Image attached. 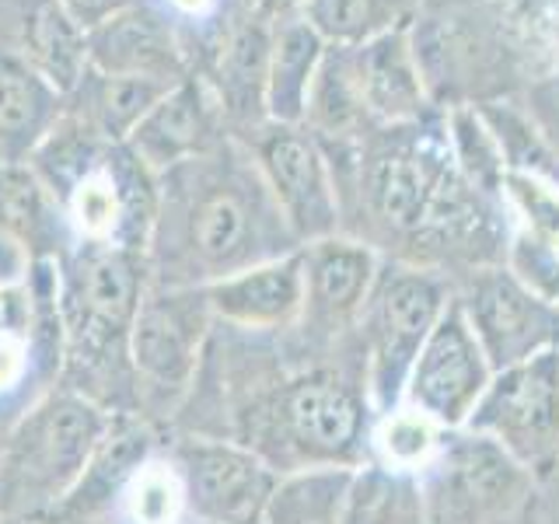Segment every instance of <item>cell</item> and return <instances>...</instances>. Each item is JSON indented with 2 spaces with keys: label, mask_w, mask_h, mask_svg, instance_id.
Returning <instances> with one entry per match:
<instances>
[{
  "label": "cell",
  "mask_w": 559,
  "mask_h": 524,
  "mask_svg": "<svg viewBox=\"0 0 559 524\" xmlns=\"http://www.w3.org/2000/svg\"><path fill=\"white\" fill-rule=\"evenodd\" d=\"M297 249L245 140L224 136L157 175L151 287H210Z\"/></svg>",
  "instance_id": "6da1fadb"
},
{
  "label": "cell",
  "mask_w": 559,
  "mask_h": 524,
  "mask_svg": "<svg viewBox=\"0 0 559 524\" xmlns=\"http://www.w3.org/2000/svg\"><path fill=\"white\" fill-rule=\"evenodd\" d=\"M378 413L364 374L314 364L284 374L238 413L235 444L255 451L273 472L360 468L371 454Z\"/></svg>",
  "instance_id": "7a4b0ae2"
},
{
  "label": "cell",
  "mask_w": 559,
  "mask_h": 524,
  "mask_svg": "<svg viewBox=\"0 0 559 524\" xmlns=\"http://www.w3.org/2000/svg\"><path fill=\"white\" fill-rule=\"evenodd\" d=\"M57 266L70 392L98 406H119L136 378L130 332L151 290L147 252L78 241Z\"/></svg>",
  "instance_id": "3957f363"
},
{
  "label": "cell",
  "mask_w": 559,
  "mask_h": 524,
  "mask_svg": "<svg viewBox=\"0 0 559 524\" xmlns=\"http://www.w3.org/2000/svg\"><path fill=\"white\" fill-rule=\"evenodd\" d=\"M109 419L98 402L78 392L39 402L0 454V514L43 521L81 479Z\"/></svg>",
  "instance_id": "277c9868"
},
{
  "label": "cell",
  "mask_w": 559,
  "mask_h": 524,
  "mask_svg": "<svg viewBox=\"0 0 559 524\" xmlns=\"http://www.w3.org/2000/svg\"><path fill=\"white\" fill-rule=\"evenodd\" d=\"M451 279L444 270L381 259V270L360 311V349L367 398L378 416H389L406 398V384L419 349L451 305Z\"/></svg>",
  "instance_id": "5b68a950"
},
{
  "label": "cell",
  "mask_w": 559,
  "mask_h": 524,
  "mask_svg": "<svg viewBox=\"0 0 559 524\" xmlns=\"http://www.w3.org/2000/svg\"><path fill=\"white\" fill-rule=\"evenodd\" d=\"M424 524H489L511 514L528 489V468L497 441L444 430L437 458L416 476Z\"/></svg>",
  "instance_id": "8992f818"
},
{
  "label": "cell",
  "mask_w": 559,
  "mask_h": 524,
  "mask_svg": "<svg viewBox=\"0 0 559 524\" xmlns=\"http://www.w3.org/2000/svg\"><path fill=\"white\" fill-rule=\"evenodd\" d=\"M465 430L497 441L524 468L559 454V346L497 371Z\"/></svg>",
  "instance_id": "52a82bcc"
},
{
  "label": "cell",
  "mask_w": 559,
  "mask_h": 524,
  "mask_svg": "<svg viewBox=\"0 0 559 524\" xmlns=\"http://www.w3.org/2000/svg\"><path fill=\"white\" fill-rule=\"evenodd\" d=\"M245 147L252 151L262 182L273 192L297 245H311L343 231L336 175H332L322 144L305 127L262 122Z\"/></svg>",
  "instance_id": "ba28073f"
},
{
  "label": "cell",
  "mask_w": 559,
  "mask_h": 524,
  "mask_svg": "<svg viewBox=\"0 0 559 524\" xmlns=\"http://www.w3.org/2000/svg\"><path fill=\"white\" fill-rule=\"evenodd\" d=\"M454 297L493 374L559 346V308L521 287L503 262L468 270Z\"/></svg>",
  "instance_id": "9c48e42d"
},
{
  "label": "cell",
  "mask_w": 559,
  "mask_h": 524,
  "mask_svg": "<svg viewBox=\"0 0 559 524\" xmlns=\"http://www.w3.org/2000/svg\"><path fill=\"white\" fill-rule=\"evenodd\" d=\"M214 322L203 287H151L130 332L136 392L179 398L197 378L200 346Z\"/></svg>",
  "instance_id": "30bf717a"
},
{
  "label": "cell",
  "mask_w": 559,
  "mask_h": 524,
  "mask_svg": "<svg viewBox=\"0 0 559 524\" xmlns=\"http://www.w3.org/2000/svg\"><path fill=\"white\" fill-rule=\"evenodd\" d=\"M186 486V507L200 524H262L280 483L255 451L235 441L189 437L171 451Z\"/></svg>",
  "instance_id": "8fae6325"
},
{
  "label": "cell",
  "mask_w": 559,
  "mask_h": 524,
  "mask_svg": "<svg viewBox=\"0 0 559 524\" xmlns=\"http://www.w3.org/2000/svg\"><path fill=\"white\" fill-rule=\"evenodd\" d=\"M493 381V367L472 336L459 297H451L448 311L419 349L406 384L402 406L424 413L441 430H462L476 413L483 392Z\"/></svg>",
  "instance_id": "7c38bea8"
},
{
  "label": "cell",
  "mask_w": 559,
  "mask_h": 524,
  "mask_svg": "<svg viewBox=\"0 0 559 524\" xmlns=\"http://www.w3.org/2000/svg\"><path fill=\"white\" fill-rule=\"evenodd\" d=\"M305 262V311L301 322L314 340H336L340 332L357 329L367 294H371L381 252L354 235H332L301 245Z\"/></svg>",
  "instance_id": "4fadbf2b"
},
{
  "label": "cell",
  "mask_w": 559,
  "mask_h": 524,
  "mask_svg": "<svg viewBox=\"0 0 559 524\" xmlns=\"http://www.w3.org/2000/svg\"><path fill=\"white\" fill-rule=\"evenodd\" d=\"M87 60L102 74L151 78L165 84L189 78L179 25L154 0H140L87 32Z\"/></svg>",
  "instance_id": "5bb4252c"
},
{
  "label": "cell",
  "mask_w": 559,
  "mask_h": 524,
  "mask_svg": "<svg viewBox=\"0 0 559 524\" xmlns=\"http://www.w3.org/2000/svg\"><path fill=\"white\" fill-rule=\"evenodd\" d=\"M221 105L203 78H182L154 102V109L140 119L130 133L127 147L144 162L154 175L189 162L214 144H221Z\"/></svg>",
  "instance_id": "9a60e30c"
},
{
  "label": "cell",
  "mask_w": 559,
  "mask_h": 524,
  "mask_svg": "<svg viewBox=\"0 0 559 524\" xmlns=\"http://www.w3.org/2000/svg\"><path fill=\"white\" fill-rule=\"evenodd\" d=\"M214 319L231 329L270 332L290 329L301 322L305 311V262L301 249L259 262L252 270L224 276L217 284L203 287Z\"/></svg>",
  "instance_id": "2e32d148"
},
{
  "label": "cell",
  "mask_w": 559,
  "mask_h": 524,
  "mask_svg": "<svg viewBox=\"0 0 559 524\" xmlns=\"http://www.w3.org/2000/svg\"><path fill=\"white\" fill-rule=\"evenodd\" d=\"M360 84L364 109L374 127H406L427 119V81L413 49V28L381 35L360 49H349Z\"/></svg>",
  "instance_id": "e0dca14e"
},
{
  "label": "cell",
  "mask_w": 559,
  "mask_h": 524,
  "mask_svg": "<svg viewBox=\"0 0 559 524\" xmlns=\"http://www.w3.org/2000/svg\"><path fill=\"white\" fill-rule=\"evenodd\" d=\"M151 433L130 413H119L109 419V430L98 441L92 462L81 472L74 489L43 517L46 524H81L102 507H109L112 497H122V489L133 479V472L147 462Z\"/></svg>",
  "instance_id": "ac0fdd59"
},
{
  "label": "cell",
  "mask_w": 559,
  "mask_h": 524,
  "mask_svg": "<svg viewBox=\"0 0 559 524\" xmlns=\"http://www.w3.org/2000/svg\"><path fill=\"white\" fill-rule=\"evenodd\" d=\"M63 109L67 98L22 57H0V165H25Z\"/></svg>",
  "instance_id": "d6986e66"
},
{
  "label": "cell",
  "mask_w": 559,
  "mask_h": 524,
  "mask_svg": "<svg viewBox=\"0 0 559 524\" xmlns=\"http://www.w3.org/2000/svg\"><path fill=\"white\" fill-rule=\"evenodd\" d=\"M0 227L32 252V259H63L78 245L52 189L25 165H0Z\"/></svg>",
  "instance_id": "ffe728a7"
},
{
  "label": "cell",
  "mask_w": 559,
  "mask_h": 524,
  "mask_svg": "<svg viewBox=\"0 0 559 524\" xmlns=\"http://www.w3.org/2000/svg\"><path fill=\"white\" fill-rule=\"evenodd\" d=\"M325 43L301 14L276 22L270 67H266V122L280 127H305L308 98L319 67L325 60Z\"/></svg>",
  "instance_id": "44dd1931"
},
{
  "label": "cell",
  "mask_w": 559,
  "mask_h": 524,
  "mask_svg": "<svg viewBox=\"0 0 559 524\" xmlns=\"http://www.w3.org/2000/svg\"><path fill=\"white\" fill-rule=\"evenodd\" d=\"M22 60L49 81L63 98L92 70L87 28L67 11L63 0H32L22 22Z\"/></svg>",
  "instance_id": "7402d4cb"
},
{
  "label": "cell",
  "mask_w": 559,
  "mask_h": 524,
  "mask_svg": "<svg viewBox=\"0 0 559 524\" xmlns=\"http://www.w3.org/2000/svg\"><path fill=\"white\" fill-rule=\"evenodd\" d=\"M273 28L266 22H245L235 28L221 46L214 78L206 81L224 119H241L252 130L266 122V67Z\"/></svg>",
  "instance_id": "603a6c76"
},
{
  "label": "cell",
  "mask_w": 559,
  "mask_h": 524,
  "mask_svg": "<svg viewBox=\"0 0 559 524\" xmlns=\"http://www.w3.org/2000/svg\"><path fill=\"white\" fill-rule=\"evenodd\" d=\"M168 87L171 84L151 81V78H127V74L87 70L81 84L70 92L67 109L102 140H109V144H127L130 133L140 127V119L154 109V102L162 98Z\"/></svg>",
  "instance_id": "cb8c5ba5"
},
{
  "label": "cell",
  "mask_w": 559,
  "mask_h": 524,
  "mask_svg": "<svg viewBox=\"0 0 559 524\" xmlns=\"http://www.w3.org/2000/svg\"><path fill=\"white\" fill-rule=\"evenodd\" d=\"M305 22L325 46L360 49L381 35L406 32L419 17V0H305Z\"/></svg>",
  "instance_id": "d4e9b609"
},
{
  "label": "cell",
  "mask_w": 559,
  "mask_h": 524,
  "mask_svg": "<svg viewBox=\"0 0 559 524\" xmlns=\"http://www.w3.org/2000/svg\"><path fill=\"white\" fill-rule=\"evenodd\" d=\"M357 468H301L280 476L262 524H340Z\"/></svg>",
  "instance_id": "484cf974"
},
{
  "label": "cell",
  "mask_w": 559,
  "mask_h": 524,
  "mask_svg": "<svg viewBox=\"0 0 559 524\" xmlns=\"http://www.w3.org/2000/svg\"><path fill=\"white\" fill-rule=\"evenodd\" d=\"M340 524H424L416 476L384 468L381 462L360 465Z\"/></svg>",
  "instance_id": "4316f807"
},
{
  "label": "cell",
  "mask_w": 559,
  "mask_h": 524,
  "mask_svg": "<svg viewBox=\"0 0 559 524\" xmlns=\"http://www.w3.org/2000/svg\"><path fill=\"white\" fill-rule=\"evenodd\" d=\"M444 133H448V147L459 171L486 192L489 200H500V186H503V154L493 130L486 127L483 112L476 105H454L444 116Z\"/></svg>",
  "instance_id": "83f0119b"
},
{
  "label": "cell",
  "mask_w": 559,
  "mask_h": 524,
  "mask_svg": "<svg viewBox=\"0 0 559 524\" xmlns=\"http://www.w3.org/2000/svg\"><path fill=\"white\" fill-rule=\"evenodd\" d=\"M441 437L444 430L437 427L433 419H427L424 413H416L409 406H399L389 416H378L374 433H371V451L378 454V462L384 468L419 476V472L437 458Z\"/></svg>",
  "instance_id": "f1b7e54d"
},
{
  "label": "cell",
  "mask_w": 559,
  "mask_h": 524,
  "mask_svg": "<svg viewBox=\"0 0 559 524\" xmlns=\"http://www.w3.org/2000/svg\"><path fill=\"white\" fill-rule=\"evenodd\" d=\"M122 511L130 524H182L189 514L186 486L171 462H144L122 489Z\"/></svg>",
  "instance_id": "f546056e"
},
{
  "label": "cell",
  "mask_w": 559,
  "mask_h": 524,
  "mask_svg": "<svg viewBox=\"0 0 559 524\" xmlns=\"http://www.w3.org/2000/svg\"><path fill=\"white\" fill-rule=\"evenodd\" d=\"M500 203L524 231L559 241V182L556 179L532 175V171H503Z\"/></svg>",
  "instance_id": "4dcf8cb0"
},
{
  "label": "cell",
  "mask_w": 559,
  "mask_h": 524,
  "mask_svg": "<svg viewBox=\"0 0 559 524\" xmlns=\"http://www.w3.org/2000/svg\"><path fill=\"white\" fill-rule=\"evenodd\" d=\"M503 266L511 270L521 287H528L546 305L559 308V245L552 238L514 227L511 238H507Z\"/></svg>",
  "instance_id": "1f68e13d"
},
{
  "label": "cell",
  "mask_w": 559,
  "mask_h": 524,
  "mask_svg": "<svg viewBox=\"0 0 559 524\" xmlns=\"http://www.w3.org/2000/svg\"><path fill=\"white\" fill-rule=\"evenodd\" d=\"M524 109H528L538 133L546 136L549 151L556 154V162H559V78L535 84L528 92V105H524Z\"/></svg>",
  "instance_id": "d6a6232c"
},
{
  "label": "cell",
  "mask_w": 559,
  "mask_h": 524,
  "mask_svg": "<svg viewBox=\"0 0 559 524\" xmlns=\"http://www.w3.org/2000/svg\"><path fill=\"white\" fill-rule=\"evenodd\" d=\"M28 374V340L17 329H0V395L17 389Z\"/></svg>",
  "instance_id": "836d02e7"
},
{
  "label": "cell",
  "mask_w": 559,
  "mask_h": 524,
  "mask_svg": "<svg viewBox=\"0 0 559 524\" xmlns=\"http://www.w3.org/2000/svg\"><path fill=\"white\" fill-rule=\"evenodd\" d=\"M32 262L35 259H32V252L25 249V245L0 227V290L22 287L28 279V273H32Z\"/></svg>",
  "instance_id": "e575fe53"
},
{
  "label": "cell",
  "mask_w": 559,
  "mask_h": 524,
  "mask_svg": "<svg viewBox=\"0 0 559 524\" xmlns=\"http://www.w3.org/2000/svg\"><path fill=\"white\" fill-rule=\"evenodd\" d=\"M63 4H67V11L74 14L87 32H92V28L109 22V17H116L119 11L140 4V0H63Z\"/></svg>",
  "instance_id": "d590c367"
},
{
  "label": "cell",
  "mask_w": 559,
  "mask_h": 524,
  "mask_svg": "<svg viewBox=\"0 0 559 524\" xmlns=\"http://www.w3.org/2000/svg\"><path fill=\"white\" fill-rule=\"evenodd\" d=\"M157 8L168 11V17L175 25L179 22H197V17H210L224 0H154Z\"/></svg>",
  "instance_id": "8d00e7d4"
},
{
  "label": "cell",
  "mask_w": 559,
  "mask_h": 524,
  "mask_svg": "<svg viewBox=\"0 0 559 524\" xmlns=\"http://www.w3.org/2000/svg\"><path fill=\"white\" fill-rule=\"evenodd\" d=\"M25 325V290H0V329H17Z\"/></svg>",
  "instance_id": "74e56055"
}]
</instances>
